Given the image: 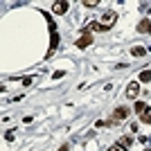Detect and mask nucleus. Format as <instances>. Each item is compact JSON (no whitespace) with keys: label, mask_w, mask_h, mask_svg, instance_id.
I'll use <instances>...</instances> for the list:
<instances>
[{"label":"nucleus","mask_w":151,"mask_h":151,"mask_svg":"<svg viewBox=\"0 0 151 151\" xmlns=\"http://www.w3.org/2000/svg\"><path fill=\"white\" fill-rule=\"evenodd\" d=\"M108 151H124V147H122L120 142H117V145H113V147H111V149H108Z\"/></svg>","instance_id":"13"},{"label":"nucleus","mask_w":151,"mask_h":151,"mask_svg":"<svg viewBox=\"0 0 151 151\" xmlns=\"http://www.w3.org/2000/svg\"><path fill=\"white\" fill-rule=\"evenodd\" d=\"M115 18H117V12H113V9H108V12L104 14V23H101V25H106V27H111V23H113Z\"/></svg>","instance_id":"4"},{"label":"nucleus","mask_w":151,"mask_h":151,"mask_svg":"<svg viewBox=\"0 0 151 151\" xmlns=\"http://www.w3.org/2000/svg\"><path fill=\"white\" fill-rule=\"evenodd\" d=\"M142 122H145V124H151V113H147V115H142Z\"/></svg>","instance_id":"14"},{"label":"nucleus","mask_w":151,"mask_h":151,"mask_svg":"<svg viewBox=\"0 0 151 151\" xmlns=\"http://www.w3.org/2000/svg\"><path fill=\"white\" fill-rule=\"evenodd\" d=\"M99 2L97 0H83V7H97Z\"/></svg>","instance_id":"12"},{"label":"nucleus","mask_w":151,"mask_h":151,"mask_svg":"<svg viewBox=\"0 0 151 151\" xmlns=\"http://www.w3.org/2000/svg\"><path fill=\"white\" fill-rule=\"evenodd\" d=\"M129 113H131V111H129V106H120V108H115L113 120H115V122H122V120H126V117H129Z\"/></svg>","instance_id":"2"},{"label":"nucleus","mask_w":151,"mask_h":151,"mask_svg":"<svg viewBox=\"0 0 151 151\" xmlns=\"http://www.w3.org/2000/svg\"><path fill=\"white\" fill-rule=\"evenodd\" d=\"M138 81H151V70H142L138 77Z\"/></svg>","instance_id":"10"},{"label":"nucleus","mask_w":151,"mask_h":151,"mask_svg":"<svg viewBox=\"0 0 151 151\" xmlns=\"http://www.w3.org/2000/svg\"><path fill=\"white\" fill-rule=\"evenodd\" d=\"M145 47H138V45H133V47H131V54H133V57H145Z\"/></svg>","instance_id":"9"},{"label":"nucleus","mask_w":151,"mask_h":151,"mask_svg":"<svg viewBox=\"0 0 151 151\" xmlns=\"http://www.w3.org/2000/svg\"><path fill=\"white\" fill-rule=\"evenodd\" d=\"M145 151H149V149H145Z\"/></svg>","instance_id":"16"},{"label":"nucleus","mask_w":151,"mask_h":151,"mask_svg":"<svg viewBox=\"0 0 151 151\" xmlns=\"http://www.w3.org/2000/svg\"><path fill=\"white\" fill-rule=\"evenodd\" d=\"M14 138H16V131H7L5 133V140H7V142H12Z\"/></svg>","instance_id":"11"},{"label":"nucleus","mask_w":151,"mask_h":151,"mask_svg":"<svg viewBox=\"0 0 151 151\" xmlns=\"http://www.w3.org/2000/svg\"><path fill=\"white\" fill-rule=\"evenodd\" d=\"M59 151H70V145H61V147H59Z\"/></svg>","instance_id":"15"},{"label":"nucleus","mask_w":151,"mask_h":151,"mask_svg":"<svg viewBox=\"0 0 151 151\" xmlns=\"http://www.w3.org/2000/svg\"><path fill=\"white\" fill-rule=\"evenodd\" d=\"M138 32L140 34H151V20H142L138 25Z\"/></svg>","instance_id":"6"},{"label":"nucleus","mask_w":151,"mask_h":151,"mask_svg":"<svg viewBox=\"0 0 151 151\" xmlns=\"http://www.w3.org/2000/svg\"><path fill=\"white\" fill-rule=\"evenodd\" d=\"M68 7H70L68 2H54V5H52V12L61 16V14H65V12H68Z\"/></svg>","instance_id":"5"},{"label":"nucleus","mask_w":151,"mask_h":151,"mask_svg":"<svg viewBox=\"0 0 151 151\" xmlns=\"http://www.w3.org/2000/svg\"><path fill=\"white\" fill-rule=\"evenodd\" d=\"M77 47H79V50H86V47H88V45H93V36H90V34H81V36L77 38Z\"/></svg>","instance_id":"1"},{"label":"nucleus","mask_w":151,"mask_h":151,"mask_svg":"<svg viewBox=\"0 0 151 151\" xmlns=\"http://www.w3.org/2000/svg\"><path fill=\"white\" fill-rule=\"evenodd\" d=\"M120 145L124 147V149H126V147H131L133 145V138H131V135H122V138H120Z\"/></svg>","instance_id":"8"},{"label":"nucleus","mask_w":151,"mask_h":151,"mask_svg":"<svg viewBox=\"0 0 151 151\" xmlns=\"http://www.w3.org/2000/svg\"><path fill=\"white\" fill-rule=\"evenodd\" d=\"M138 95H140V86H138L135 81L129 83V88H126V97H129V99H135Z\"/></svg>","instance_id":"3"},{"label":"nucleus","mask_w":151,"mask_h":151,"mask_svg":"<svg viewBox=\"0 0 151 151\" xmlns=\"http://www.w3.org/2000/svg\"><path fill=\"white\" fill-rule=\"evenodd\" d=\"M135 113L138 115H147L149 113V106H147L145 101H135Z\"/></svg>","instance_id":"7"}]
</instances>
